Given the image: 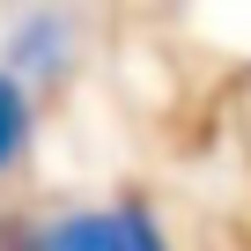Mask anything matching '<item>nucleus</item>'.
<instances>
[{
  "label": "nucleus",
  "mask_w": 251,
  "mask_h": 251,
  "mask_svg": "<svg viewBox=\"0 0 251 251\" xmlns=\"http://www.w3.org/2000/svg\"><path fill=\"white\" fill-rule=\"evenodd\" d=\"M0 251H170L148 207H74L52 222H0Z\"/></svg>",
  "instance_id": "obj_1"
},
{
  "label": "nucleus",
  "mask_w": 251,
  "mask_h": 251,
  "mask_svg": "<svg viewBox=\"0 0 251 251\" xmlns=\"http://www.w3.org/2000/svg\"><path fill=\"white\" fill-rule=\"evenodd\" d=\"M59 67H67V30H59V23H30V30H15V74H23V81L59 74Z\"/></svg>",
  "instance_id": "obj_2"
},
{
  "label": "nucleus",
  "mask_w": 251,
  "mask_h": 251,
  "mask_svg": "<svg viewBox=\"0 0 251 251\" xmlns=\"http://www.w3.org/2000/svg\"><path fill=\"white\" fill-rule=\"evenodd\" d=\"M30 141V81L23 74H0V170H8Z\"/></svg>",
  "instance_id": "obj_3"
}]
</instances>
